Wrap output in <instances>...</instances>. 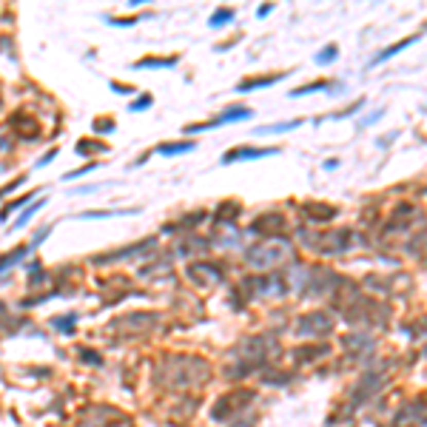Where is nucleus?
I'll list each match as a JSON object with an SVG mask.
<instances>
[{
    "mask_svg": "<svg viewBox=\"0 0 427 427\" xmlns=\"http://www.w3.org/2000/svg\"><path fill=\"white\" fill-rule=\"evenodd\" d=\"M274 154H279V151H276V148H237V151L225 154L222 163H234V159H259V157H274Z\"/></svg>",
    "mask_w": 427,
    "mask_h": 427,
    "instance_id": "f257e3e1",
    "label": "nucleus"
},
{
    "mask_svg": "<svg viewBox=\"0 0 427 427\" xmlns=\"http://www.w3.org/2000/svg\"><path fill=\"white\" fill-rule=\"evenodd\" d=\"M20 117H23V114H20ZM20 117H17V114L12 117V126L17 128L23 137H34L37 131H40V128H37V122H34V120H20Z\"/></svg>",
    "mask_w": 427,
    "mask_h": 427,
    "instance_id": "f03ea898",
    "label": "nucleus"
},
{
    "mask_svg": "<svg viewBox=\"0 0 427 427\" xmlns=\"http://www.w3.org/2000/svg\"><path fill=\"white\" fill-rule=\"evenodd\" d=\"M26 251H29V245H17L14 251H9V254L3 256V259H0V271H3V268H9V265H14V262H20Z\"/></svg>",
    "mask_w": 427,
    "mask_h": 427,
    "instance_id": "7ed1b4c3",
    "label": "nucleus"
},
{
    "mask_svg": "<svg viewBox=\"0 0 427 427\" xmlns=\"http://www.w3.org/2000/svg\"><path fill=\"white\" fill-rule=\"evenodd\" d=\"M282 74H274V77H256V80H248V83H239V92H248V88H259V85H271L276 83Z\"/></svg>",
    "mask_w": 427,
    "mask_h": 427,
    "instance_id": "20e7f679",
    "label": "nucleus"
},
{
    "mask_svg": "<svg viewBox=\"0 0 427 427\" xmlns=\"http://www.w3.org/2000/svg\"><path fill=\"white\" fill-rule=\"evenodd\" d=\"M43 202H46V200H40V202H34V205H29V208H26V211H23V214H20L17 220H14V231H17V228H23V225H26V222H29V220H31V217H34V211H37V208H40V205H43Z\"/></svg>",
    "mask_w": 427,
    "mask_h": 427,
    "instance_id": "39448f33",
    "label": "nucleus"
},
{
    "mask_svg": "<svg viewBox=\"0 0 427 427\" xmlns=\"http://www.w3.org/2000/svg\"><path fill=\"white\" fill-rule=\"evenodd\" d=\"M194 148V143H177V146H159V154H165V157H171V154H185Z\"/></svg>",
    "mask_w": 427,
    "mask_h": 427,
    "instance_id": "423d86ee",
    "label": "nucleus"
},
{
    "mask_svg": "<svg viewBox=\"0 0 427 427\" xmlns=\"http://www.w3.org/2000/svg\"><path fill=\"white\" fill-rule=\"evenodd\" d=\"M177 63V57H146V60H140L137 66L146 68V66H174Z\"/></svg>",
    "mask_w": 427,
    "mask_h": 427,
    "instance_id": "0eeeda50",
    "label": "nucleus"
},
{
    "mask_svg": "<svg viewBox=\"0 0 427 427\" xmlns=\"http://www.w3.org/2000/svg\"><path fill=\"white\" fill-rule=\"evenodd\" d=\"M80 154H94V151H105V143H77Z\"/></svg>",
    "mask_w": 427,
    "mask_h": 427,
    "instance_id": "6e6552de",
    "label": "nucleus"
},
{
    "mask_svg": "<svg viewBox=\"0 0 427 427\" xmlns=\"http://www.w3.org/2000/svg\"><path fill=\"white\" fill-rule=\"evenodd\" d=\"M29 200H31V194H26V197H20V200L9 202V205L3 208V211H0V217H3V220H6V217H9V214H12V211H17V205H23V202H29Z\"/></svg>",
    "mask_w": 427,
    "mask_h": 427,
    "instance_id": "1a4fd4ad",
    "label": "nucleus"
},
{
    "mask_svg": "<svg viewBox=\"0 0 427 427\" xmlns=\"http://www.w3.org/2000/svg\"><path fill=\"white\" fill-rule=\"evenodd\" d=\"M231 17H234V12H231V9H225V12L220 9V12H214L211 26H220V23H225V20H231Z\"/></svg>",
    "mask_w": 427,
    "mask_h": 427,
    "instance_id": "9d476101",
    "label": "nucleus"
},
{
    "mask_svg": "<svg viewBox=\"0 0 427 427\" xmlns=\"http://www.w3.org/2000/svg\"><path fill=\"white\" fill-rule=\"evenodd\" d=\"M328 83H313V85H302V88H296V92L291 94V97H302V94H308V92H319V88H325Z\"/></svg>",
    "mask_w": 427,
    "mask_h": 427,
    "instance_id": "9b49d317",
    "label": "nucleus"
},
{
    "mask_svg": "<svg viewBox=\"0 0 427 427\" xmlns=\"http://www.w3.org/2000/svg\"><path fill=\"white\" fill-rule=\"evenodd\" d=\"M336 57V46H328V51H322V55H316V63H328Z\"/></svg>",
    "mask_w": 427,
    "mask_h": 427,
    "instance_id": "f8f14e48",
    "label": "nucleus"
},
{
    "mask_svg": "<svg viewBox=\"0 0 427 427\" xmlns=\"http://www.w3.org/2000/svg\"><path fill=\"white\" fill-rule=\"evenodd\" d=\"M94 128H97V131H114V122L111 120H94Z\"/></svg>",
    "mask_w": 427,
    "mask_h": 427,
    "instance_id": "ddd939ff",
    "label": "nucleus"
},
{
    "mask_svg": "<svg viewBox=\"0 0 427 427\" xmlns=\"http://www.w3.org/2000/svg\"><path fill=\"white\" fill-rule=\"evenodd\" d=\"M23 180H26V177H17V180H12L9 185H3V188H0V197L9 194V191H14V188H17V183H23Z\"/></svg>",
    "mask_w": 427,
    "mask_h": 427,
    "instance_id": "4468645a",
    "label": "nucleus"
},
{
    "mask_svg": "<svg viewBox=\"0 0 427 427\" xmlns=\"http://www.w3.org/2000/svg\"><path fill=\"white\" fill-rule=\"evenodd\" d=\"M151 103V97H140L137 103H131V111H140V109H146V105Z\"/></svg>",
    "mask_w": 427,
    "mask_h": 427,
    "instance_id": "2eb2a0df",
    "label": "nucleus"
}]
</instances>
